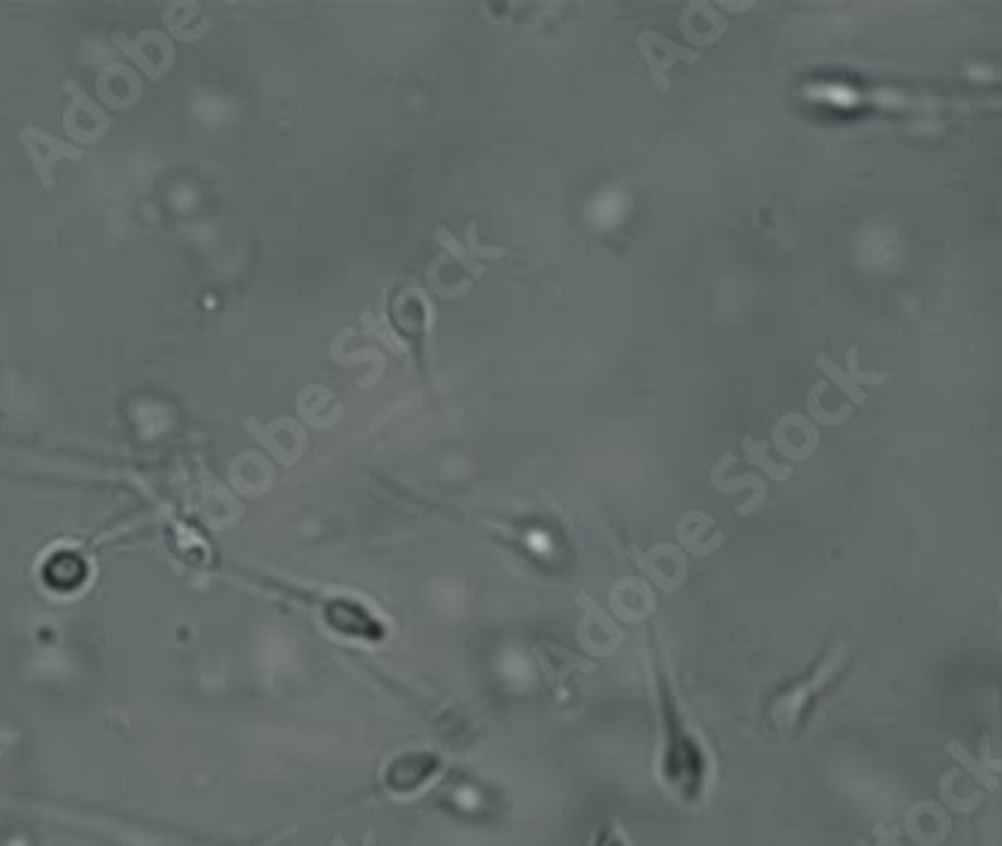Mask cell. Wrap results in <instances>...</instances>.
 I'll return each mask as SVG.
<instances>
[{
    "label": "cell",
    "instance_id": "7a4b0ae2",
    "mask_svg": "<svg viewBox=\"0 0 1002 846\" xmlns=\"http://www.w3.org/2000/svg\"><path fill=\"white\" fill-rule=\"evenodd\" d=\"M22 145H25L27 157L34 162V169H37L39 181L46 184V187H54V181H51V165L58 160H78L82 157V150H76L73 145H66L61 138L49 136V133H42L37 126H25L22 129Z\"/></svg>",
    "mask_w": 1002,
    "mask_h": 846
},
{
    "label": "cell",
    "instance_id": "6da1fadb",
    "mask_svg": "<svg viewBox=\"0 0 1002 846\" xmlns=\"http://www.w3.org/2000/svg\"><path fill=\"white\" fill-rule=\"evenodd\" d=\"M441 769V759L426 754V750H412L405 757H397L385 772V784L397 796H412L417 789H424L436 772Z\"/></svg>",
    "mask_w": 1002,
    "mask_h": 846
},
{
    "label": "cell",
    "instance_id": "3957f363",
    "mask_svg": "<svg viewBox=\"0 0 1002 846\" xmlns=\"http://www.w3.org/2000/svg\"><path fill=\"white\" fill-rule=\"evenodd\" d=\"M594 846H625V837L618 834L615 825H606V829L594 837Z\"/></svg>",
    "mask_w": 1002,
    "mask_h": 846
}]
</instances>
